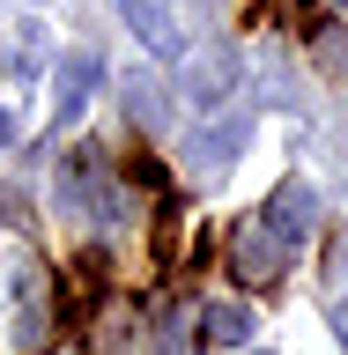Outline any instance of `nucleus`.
<instances>
[{"instance_id":"f257e3e1","label":"nucleus","mask_w":348,"mask_h":355,"mask_svg":"<svg viewBox=\"0 0 348 355\" xmlns=\"http://www.w3.org/2000/svg\"><path fill=\"white\" fill-rule=\"evenodd\" d=\"M260 222H267V230H274L282 244H304L311 230H319V193H311V178H282Z\"/></svg>"},{"instance_id":"f03ea898","label":"nucleus","mask_w":348,"mask_h":355,"mask_svg":"<svg viewBox=\"0 0 348 355\" xmlns=\"http://www.w3.org/2000/svg\"><path fill=\"white\" fill-rule=\"evenodd\" d=\"M60 207L74 222H111V185H104V163L97 155H74L60 171Z\"/></svg>"},{"instance_id":"7ed1b4c3","label":"nucleus","mask_w":348,"mask_h":355,"mask_svg":"<svg viewBox=\"0 0 348 355\" xmlns=\"http://www.w3.org/2000/svg\"><path fill=\"white\" fill-rule=\"evenodd\" d=\"M97 82H104V60H97V52L60 60V82H52V126H74V119L89 111V96H97Z\"/></svg>"},{"instance_id":"20e7f679","label":"nucleus","mask_w":348,"mask_h":355,"mask_svg":"<svg viewBox=\"0 0 348 355\" xmlns=\"http://www.w3.org/2000/svg\"><path fill=\"white\" fill-rule=\"evenodd\" d=\"M245 141H252V119H222L215 133H193V148H185V163H193L200 178H222L230 163L245 155Z\"/></svg>"},{"instance_id":"39448f33","label":"nucleus","mask_w":348,"mask_h":355,"mask_svg":"<svg viewBox=\"0 0 348 355\" xmlns=\"http://www.w3.org/2000/svg\"><path fill=\"white\" fill-rule=\"evenodd\" d=\"M282 266H289V244L274 237L267 222H252V230L238 237V274H245V282H274Z\"/></svg>"},{"instance_id":"423d86ee","label":"nucleus","mask_w":348,"mask_h":355,"mask_svg":"<svg viewBox=\"0 0 348 355\" xmlns=\"http://www.w3.org/2000/svg\"><path fill=\"white\" fill-rule=\"evenodd\" d=\"M119 8H126V22H133V37L149 44V52H163V60H171L178 44V22H171V0H119Z\"/></svg>"},{"instance_id":"0eeeda50","label":"nucleus","mask_w":348,"mask_h":355,"mask_svg":"<svg viewBox=\"0 0 348 355\" xmlns=\"http://www.w3.org/2000/svg\"><path fill=\"white\" fill-rule=\"evenodd\" d=\"M238 74H245V67L230 60V52H208V60L185 67V96H193V104H222V96L238 89Z\"/></svg>"},{"instance_id":"6e6552de","label":"nucleus","mask_w":348,"mask_h":355,"mask_svg":"<svg viewBox=\"0 0 348 355\" xmlns=\"http://www.w3.org/2000/svg\"><path fill=\"white\" fill-rule=\"evenodd\" d=\"M119 96H126V119L133 126H163V119H171V89L156 82V74H126V82H119Z\"/></svg>"},{"instance_id":"1a4fd4ad","label":"nucleus","mask_w":348,"mask_h":355,"mask_svg":"<svg viewBox=\"0 0 348 355\" xmlns=\"http://www.w3.org/2000/svg\"><path fill=\"white\" fill-rule=\"evenodd\" d=\"M200 340H208V348H245V340H252V311L245 304H208Z\"/></svg>"},{"instance_id":"9d476101","label":"nucleus","mask_w":348,"mask_h":355,"mask_svg":"<svg viewBox=\"0 0 348 355\" xmlns=\"http://www.w3.org/2000/svg\"><path fill=\"white\" fill-rule=\"evenodd\" d=\"M319 67L333 82H348V30H319Z\"/></svg>"},{"instance_id":"9b49d317","label":"nucleus","mask_w":348,"mask_h":355,"mask_svg":"<svg viewBox=\"0 0 348 355\" xmlns=\"http://www.w3.org/2000/svg\"><path fill=\"white\" fill-rule=\"evenodd\" d=\"M38 30H15V37H8V60H0V67H8V74H30V52H38Z\"/></svg>"},{"instance_id":"f8f14e48","label":"nucleus","mask_w":348,"mask_h":355,"mask_svg":"<svg viewBox=\"0 0 348 355\" xmlns=\"http://www.w3.org/2000/svg\"><path fill=\"white\" fill-rule=\"evenodd\" d=\"M326 326H333V340L348 348V296H333V304H326Z\"/></svg>"},{"instance_id":"ddd939ff","label":"nucleus","mask_w":348,"mask_h":355,"mask_svg":"<svg viewBox=\"0 0 348 355\" xmlns=\"http://www.w3.org/2000/svg\"><path fill=\"white\" fill-rule=\"evenodd\" d=\"M8 141H15V111H0V148H8Z\"/></svg>"},{"instance_id":"4468645a","label":"nucleus","mask_w":348,"mask_h":355,"mask_svg":"<svg viewBox=\"0 0 348 355\" xmlns=\"http://www.w3.org/2000/svg\"><path fill=\"white\" fill-rule=\"evenodd\" d=\"M52 355H74V348H52Z\"/></svg>"},{"instance_id":"2eb2a0df","label":"nucleus","mask_w":348,"mask_h":355,"mask_svg":"<svg viewBox=\"0 0 348 355\" xmlns=\"http://www.w3.org/2000/svg\"><path fill=\"white\" fill-rule=\"evenodd\" d=\"M341 8H348V0H341Z\"/></svg>"}]
</instances>
